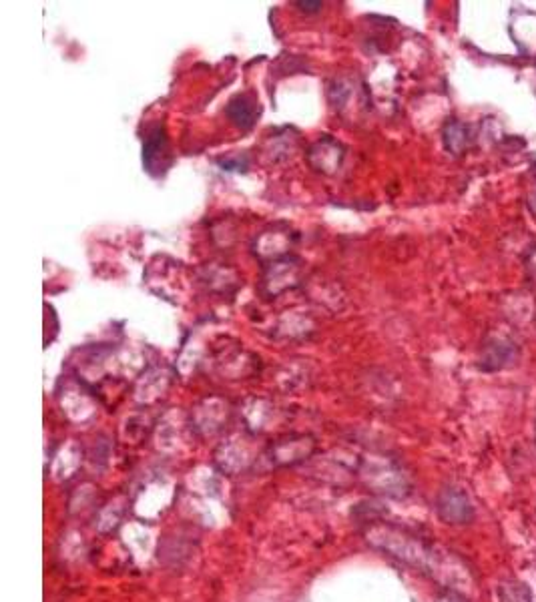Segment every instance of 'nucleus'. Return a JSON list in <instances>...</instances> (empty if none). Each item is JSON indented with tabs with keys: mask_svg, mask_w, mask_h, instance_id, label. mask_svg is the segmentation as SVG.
<instances>
[{
	"mask_svg": "<svg viewBox=\"0 0 536 602\" xmlns=\"http://www.w3.org/2000/svg\"><path fill=\"white\" fill-rule=\"evenodd\" d=\"M366 540L386 552L388 556L418 568L436 582L452 590H468L472 586V576L468 568L450 552L440 550L422 538L386 522H374L366 530Z\"/></svg>",
	"mask_w": 536,
	"mask_h": 602,
	"instance_id": "1",
	"label": "nucleus"
},
{
	"mask_svg": "<svg viewBox=\"0 0 536 602\" xmlns=\"http://www.w3.org/2000/svg\"><path fill=\"white\" fill-rule=\"evenodd\" d=\"M368 486L384 496H404L408 494V478L406 474L394 464H368L362 470Z\"/></svg>",
	"mask_w": 536,
	"mask_h": 602,
	"instance_id": "2",
	"label": "nucleus"
},
{
	"mask_svg": "<svg viewBox=\"0 0 536 602\" xmlns=\"http://www.w3.org/2000/svg\"><path fill=\"white\" fill-rule=\"evenodd\" d=\"M438 516L448 524H468L474 518V506L460 488H446L436 500Z\"/></svg>",
	"mask_w": 536,
	"mask_h": 602,
	"instance_id": "3",
	"label": "nucleus"
},
{
	"mask_svg": "<svg viewBox=\"0 0 536 602\" xmlns=\"http://www.w3.org/2000/svg\"><path fill=\"white\" fill-rule=\"evenodd\" d=\"M500 602H530L528 588L518 580H504L498 584Z\"/></svg>",
	"mask_w": 536,
	"mask_h": 602,
	"instance_id": "4",
	"label": "nucleus"
},
{
	"mask_svg": "<svg viewBox=\"0 0 536 602\" xmlns=\"http://www.w3.org/2000/svg\"><path fill=\"white\" fill-rule=\"evenodd\" d=\"M440 602H460V600H456V598H444V600H440Z\"/></svg>",
	"mask_w": 536,
	"mask_h": 602,
	"instance_id": "5",
	"label": "nucleus"
}]
</instances>
